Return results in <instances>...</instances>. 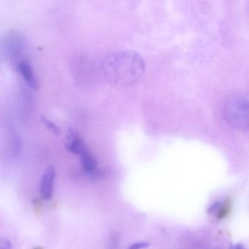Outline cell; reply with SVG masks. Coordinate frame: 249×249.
<instances>
[{
  "instance_id": "cell-4",
  "label": "cell",
  "mask_w": 249,
  "mask_h": 249,
  "mask_svg": "<svg viewBox=\"0 0 249 249\" xmlns=\"http://www.w3.org/2000/svg\"><path fill=\"white\" fill-rule=\"evenodd\" d=\"M55 178H56V170L54 167H48L42 177L40 184V196L44 200L47 201L52 199Z\"/></svg>"
},
{
  "instance_id": "cell-10",
  "label": "cell",
  "mask_w": 249,
  "mask_h": 249,
  "mask_svg": "<svg viewBox=\"0 0 249 249\" xmlns=\"http://www.w3.org/2000/svg\"><path fill=\"white\" fill-rule=\"evenodd\" d=\"M149 246V243L148 242H138V243H134L133 245L129 247V249H142L148 247Z\"/></svg>"
},
{
  "instance_id": "cell-5",
  "label": "cell",
  "mask_w": 249,
  "mask_h": 249,
  "mask_svg": "<svg viewBox=\"0 0 249 249\" xmlns=\"http://www.w3.org/2000/svg\"><path fill=\"white\" fill-rule=\"evenodd\" d=\"M65 145L70 152L76 154L79 157L86 151H89L85 142L79 136L78 132L72 128H70L68 130Z\"/></svg>"
},
{
  "instance_id": "cell-8",
  "label": "cell",
  "mask_w": 249,
  "mask_h": 249,
  "mask_svg": "<svg viewBox=\"0 0 249 249\" xmlns=\"http://www.w3.org/2000/svg\"><path fill=\"white\" fill-rule=\"evenodd\" d=\"M0 249H12L11 241L5 237L0 236Z\"/></svg>"
},
{
  "instance_id": "cell-3",
  "label": "cell",
  "mask_w": 249,
  "mask_h": 249,
  "mask_svg": "<svg viewBox=\"0 0 249 249\" xmlns=\"http://www.w3.org/2000/svg\"><path fill=\"white\" fill-rule=\"evenodd\" d=\"M16 68L30 88L33 89H37L38 88L37 76L31 64L26 58H22L18 60L16 64Z\"/></svg>"
},
{
  "instance_id": "cell-9",
  "label": "cell",
  "mask_w": 249,
  "mask_h": 249,
  "mask_svg": "<svg viewBox=\"0 0 249 249\" xmlns=\"http://www.w3.org/2000/svg\"><path fill=\"white\" fill-rule=\"evenodd\" d=\"M221 202H216L215 203L213 204L212 205L208 208V213L212 214L218 212V210L221 208Z\"/></svg>"
},
{
  "instance_id": "cell-1",
  "label": "cell",
  "mask_w": 249,
  "mask_h": 249,
  "mask_svg": "<svg viewBox=\"0 0 249 249\" xmlns=\"http://www.w3.org/2000/svg\"><path fill=\"white\" fill-rule=\"evenodd\" d=\"M145 62L133 51L113 52L103 59L100 72L105 81L114 86L130 85L139 81L145 73Z\"/></svg>"
},
{
  "instance_id": "cell-7",
  "label": "cell",
  "mask_w": 249,
  "mask_h": 249,
  "mask_svg": "<svg viewBox=\"0 0 249 249\" xmlns=\"http://www.w3.org/2000/svg\"><path fill=\"white\" fill-rule=\"evenodd\" d=\"M41 121L44 124L46 127L48 128L51 132H53V134L56 135H59V134H60V129H59V128L58 127L56 124L53 123V122H52V121L49 120V119L43 117V116H41Z\"/></svg>"
},
{
  "instance_id": "cell-2",
  "label": "cell",
  "mask_w": 249,
  "mask_h": 249,
  "mask_svg": "<svg viewBox=\"0 0 249 249\" xmlns=\"http://www.w3.org/2000/svg\"><path fill=\"white\" fill-rule=\"evenodd\" d=\"M224 116L230 126L245 130L249 126V101L241 94L230 96L224 105Z\"/></svg>"
},
{
  "instance_id": "cell-6",
  "label": "cell",
  "mask_w": 249,
  "mask_h": 249,
  "mask_svg": "<svg viewBox=\"0 0 249 249\" xmlns=\"http://www.w3.org/2000/svg\"><path fill=\"white\" fill-rule=\"evenodd\" d=\"M80 157L81 159L84 171L87 172L89 174H94L97 171V163L89 151H86L82 155L80 156Z\"/></svg>"
},
{
  "instance_id": "cell-11",
  "label": "cell",
  "mask_w": 249,
  "mask_h": 249,
  "mask_svg": "<svg viewBox=\"0 0 249 249\" xmlns=\"http://www.w3.org/2000/svg\"><path fill=\"white\" fill-rule=\"evenodd\" d=\"M231 249H246L242 244H237L233 246Z\"/></svg>"
}]
</instances>
